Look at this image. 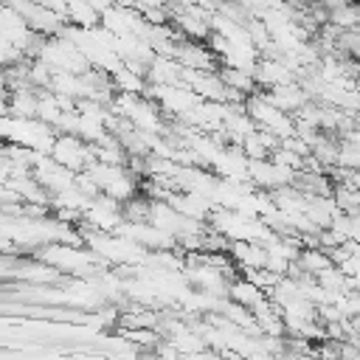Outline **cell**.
<instances>
[{
	"label": "cell",
	"instance_id": "obj_1",
	"mask_svg": "<svg viewBox=\"0 0 360 360\" xmlns=\"http://www.w3.org/2000/svg\"><path fill=\"white\" fill-rule=\"evenodd\" d=\"M51 158H53V163H56V166H62V169L73 172V169H84V166H87L90 152L79 143V138H76V135H59V138L53 141Z\"/></svg>",
	"mask_w": 360,
	"mask_h": 360
}]
</instances>
